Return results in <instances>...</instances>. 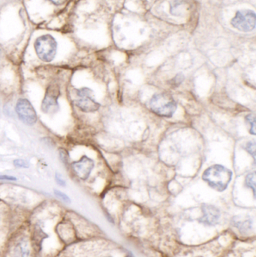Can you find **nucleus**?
I'll return each mask as SVG.
<instances>
[{"mask_svg":"<svg viewBox=\"0 0 256 257\" xmlns=\"http://www.w3.org/2000/svg\"><path fill=\"white\" fill-rule=\"evenodd\" d=\"M0 257H34L28 223H24L11 237Z\"/></svg>","mask_w":256,"mask_h":257,"instance_id":"1","label":"nucleus"},{"mask_svg":"<svg viewBox=\"0 0 256 257\" xmlns=\"http://www.w3.org/2000/svg\"><path fill=\"white\" fill-rule=\"evenodd\" d=\"M232 175L231 170L222 165L216 164L204 171L202 179L212 188L222 192L229 185Z\"/></svg>","mask_w":256,"mask_h":257,"instance_id":"2","label":"nucleus"},{"mask_svg":"<svg viewBox=\"0 0 256 257\" xmlns=\"http://www.w3.org/2000/svg\"><path fill=\"white\" fill-rule=\"evenodd\" d=\"M150 108L156 115L162 117H171L177 110L175 100L166 93H156L150 101Z\"/></svg>","mask_w":256,"mask_h":257,"instance_id":"3","label":"nucleus"},{"mask_svg":"<svg viewBox=\"0 0 256 257\" xmlns=\"http://www.w3.org/2000/svg\"><path fill=\"white\" fill-rule=\"evenodd\" d=\"M57 44L51 35H44L38 38L35 42V49L38 57L44 62L52 61L57 53Z\"/></svg>","mask_w":256,"mask_h":257,"instance_id":"4","label":"nucleus"},{"mask_svg":"<svg viewBox=\"0 0 256 257\" xmlns=\"http://www.w3.org/2000/svg\"><path fill=\"white\" fill-rule=\"evenodd\" d=\"M234 28L243 33H249L255 29L256 16L251 10H240L237 12L231 21Z\"/></svg>","mask_w":256,"mask_h":257,"instance_id":"5","label":"nucleus"},{"mask_svg":"<svg viewBox=\"0 0 256 257\" xmlns=\"http://www.w3.org/2000/svg\"><path fill=\"white\" fill-rule=\"evenodd\" d=\"M93 90L87 87L76 90L75 105L84 112H95L100 108V104L93 99Z\"/></svg>","mask_w":256,"mask_h":257,"instance_id":"6","label":"nucleus"},{"mask_svg":"<svg viewBox=\"0 0 256 257\" xmlns=\"http://www.w3.org/2000/svg\"><path fill=\"white\" fill-rule=\"evenodd\" d=\"M16 112L20 120L25 124L33 126L37 122L38 116L36 110L27 99H20L18 101Z\"/></svg>","mask_w":256,"mask_h":257,"instance_id":"7","label":"nucleus"},{"mask_svg":"<svg viewBox=\"0 0 256 257\" xmlns=\"http://www.w3.org/2000/svg\"><path fill=\"white\" fill-rule=\"evenodd\" d=\"M60 94V87L57 84L50 85L42 101V111L47 114H51L57 111L59 108L58 98Z\"/></svg>","mask_w":256,"mask_h":257,"instance_id":"8","label":"nucleus"},{"mask_svg":"<svg viewBox=\"0 0 256 257\" xmlns=\"http://www.w3.org/2000/svg\"><path fill=\"white\" fill-rule=\"evenodd\" d=\"M94 165V161L92 159L84 156L81 160L73 163L72 169L80 179L86 181L90 177Z\"/></svg>","mask_w":256,"mask_h":257,"instance_id":"9","label":"nucleus"},{"mask_svg":"<svg viewBox=\"0 0 256 257\" xmlns=\"http://www.w3.org/2000/svg\"><path fill=\"white\" fill-rule=\"evenodd\" d=\"M203 215L199 221L209 226H215L217 224L220 219V211L216 207L212 205L204 204L201 206Z\"/></svg>","mask_w":256,"mask_h":257,"instance_id":"10","label":"nucleus"},{"mask_svg":"<svg viewBox=\"0 0 256 257\" xmlns=\"http://www.w3.org/2000/svg\"><path fill=\"white\" fill-rule=\"evenodd\" d=\"M234 225L240 229L241 232H246L247 229H249L251 227V221L249 219L248 220H240L238 219V220H234Z\"/></svg>","mask_w":256,"mask_h":257,"instance_id":"11","label":"nucleus"},{"mask_svg":"<svg viewBox=\"0 0 256 257\" xmlns=\"http://www.w3.org/2000/svg\"><path fill=\"white\" fill-rule=\"evenodd\" d=\"M245 184L246 187L252 189L253 191L254 196H255V172H251L246 176Z\"/></svg>","mask_w":256,"mask_h":257,"instance_id":"12","label":"nucleus"},{"mask_svg":"<svg viewBox=\"0 0 256 257\" xmlns=\"http://www.w3.org/2000/svg\"><path fill=\"white\" fill-rule=\"evenodd\" d=\"M255 141H250V142L246 143V146H245V150L249 153V154L252 156L253 157L254 161L255 162Z\"/></svg>","mask_w":256,"mask_h":257,"instance_id":"13","label":"nucleus"},{"mask_svg":"<svg viewBox=\"0 0 256 257\" xmlns=\"http://www.w3.org/2000/svg\"><path fill=\"white\" fill-rule=\"evenodd\" d=\"M54 194L56 195L57 197H58L60 200L64 202L65 203L70 204L71 203V199L69 197V196L66 194V193H63V192L60 191L58 190H54Z\"/></svg>","mask_w":256,"mask_h":257,"instance_id":"14","label":"nucleus"},{"mask_svg":"<svg viewBox=\"0 0 256 257\" xmlns=\"http://www.w3.org/2000/svg\"><path fill=\"white\" fill-rule=\"evenodd\" d=\"M246 120H247L249 124L250 125V133L253 136L255 135V118L253 114H249L246 116Z\"/></svg>","mask_w":256,"mask_h":257,"instance_id":"15","label":"nucleus"},{"mask_svg":"<svg viewBox=\"0 0 256 257\" xmlns=\"http://www.w3.org/2000/svg\"><path fill=\"white\" fill-rule=\"evenodd\" d=\"M184 80V77L182 74H179L175 78H173L171 81V86H174V87H178L180 84L183 82Z\"/></svg>","mask_w":256,"mask_h":257,"instance_id":"16","label":"nucleus"},{"mask_svg":"<svg viewBox=\"0 0 256 257\" xmlns=\"http://www.w3.org/2000/svg\"><path fill=\"white\" fill-rule=\"evenodd\" d=\"M14 164L18 168H28L30 166V164L27 160H21V159L15 160L14 161Z\"/></svg>","mask_w":256,"mask_h":257,"instance_id":"17","label":"nucleus"},{"mask_svg":"<svg viewBox=\"0 0 256 257\" xmlns=\"http://www.w3.org/2000/svg\"><path fill=\"white\" fill-rule=\"evenodd\" d=\"M60 156L61 158L62 161L64 163H68L69 161V156H68V152L64 149H60Z\"/></svg>","mask_w":256,"mask_h":257,"instance_id":"18","label":"nucleus"},{"mask_svg":"<svg viewBox=\"0 0 256 257\" xmlns=\"http://www.w3.org/2000/svg\"><path fill=\"white\" fill-rule=\"evenodd\" d=\"M55 178L56 181H57L59 185L61 186V187H65L66 185V181L63 179V176L58 172H57V174H56Z\"/></svg>","mask_w":256,"mask_h":257,"instance_id":"19","label":"nucleus"},{"mask_svg":"<svg viewBox=\"0 0 256 257\" xmlns=\"http://www.w3.org/2000/svg\"><path fill=\"white\" fill-rule=\"evenodd\" d=\"M0 180H4V181H16L15 177L8 176V175H0Z\"/></svg>","mask_w":256,"mask_h":257,"instance_id":"20","label":"nucleus"},{"mask_svg":"<svg viewBox=\"0 0 256 257\" xmlns=\"http://www.w3.org/2000/svg\"><path fill=\"white\" fill-rule=\"evenodd\" d=\"M51 3H54V5L57 6H61V5L64 4L67 2V0H49Z\"/></svg>","mask_w":256,"mask_h":257,"instance_id":"21","label":"nucleus"},{"mask_svg":"<svg viewBox=\"0 0 256 257\" xmlns=\"http://www.w3.org/2000/svg\"><path fill=\"white\" fill-rule=\"evenodd\" d=\"M0 55H1V51H0Z\"/></svg>","mask_w":256,"mask_h":257,"instance_id":"22","label":"nucleus"}]
</instances>
